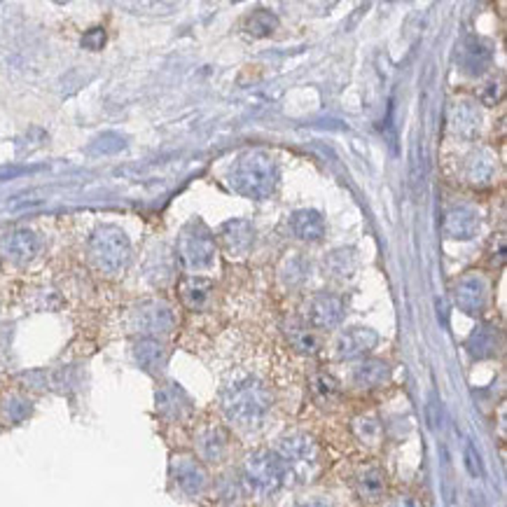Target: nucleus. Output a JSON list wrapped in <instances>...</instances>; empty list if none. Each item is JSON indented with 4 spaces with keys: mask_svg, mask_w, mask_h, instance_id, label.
Returning a JSON list of instances; mask_svg holds the SVG:
<instances>
[{
    "mask_svg": "<svg viewBox=\"0 0 507 507\" xmlns=\"http://www.w3.org/2000/svg\"><path fill=\"white\" fill-rule=\"evenodd\" d=\"M353 428H356L358 438L367 442V445H374V442H379V438H382V426H379V421H376L374 416H360Z\"/></svg>",
    "mask_w": 507,
    "mask_h": 507,
    "instance_id": "nucleus-25",
    "label": "nucleus"
},
{
    "mask_svg": "<svg viewBox=\"0 0 507 507\" xmlns=\"http://www.w3.org/2000/svg\"><path fill=\"white\" fill-rule=\"evenodd\" d=\"M220 241L229 255L244 257L251 253L253 244H255V229L245 220H229L220 227Z\"/></svg>",
    "mask_w": 507,
    "mask_h": 507,
    "instance_id": "nucleus-7",
    "label": "nucleus"
},
{
    "mask_svg": "<svg viewBox=\"0 0 507 507\" xmlns=\"http://www.w3.org/2000/svg\"><path fill=\"white\" fill-rule=\"evenodd\" d=\"M316 389H318L320 395H326V398H330V395L337 393V382H334L332 376L323 374V376H318V382H316Z\"/></svg>",
    "mask_w": 507,
    "mask_h": 507,
    "instance_id": "nucleus-28",
    "label": "nucleus"
},
{
    "mask_svg": "<svg viewBox=\"0 0 507 507\" xmlns=\"http://www.w3.org/2000/svg\"><path fill=\"white\" fill-rule=\"evenodd\" d=\"M376 334L372 330H365V327H353V330L344 332L342 337L337 339V358L342 360H351V358H360L365 353H370L376 346Z\"/></svg>",
    "mask_w": 507,
    "mask_h": 507,
    "instance_id": "nucleus-10",
    "label": "nucleus"
},
{
    "mask_svg": "<svg viewBox=\"0 0 507 507\" xmlns=\"http://www.w3.org/2000/svg\"><path fill=\"white\" fill-rule=\"evenodd\" d=\"M197 445H199V454L206 461H220L222 454L227 449V435L220 426H208L199 432L197 438Z\"/></svg>",
    "mask_w": 507,
    "mask_h": 507,
    "instance_id": "nucleus-16",
    "label": "nucleus"
},
{
    "mask_svg": "<svg viewBox=\"0 0 507 507\" xmlns=\"http://www.w3.org/2000/svg\"><path fill=\"white\" fill-rule=\"evenodd\" d=\"M176 482L185 494L197 495L206 487V475L192 458H181L176 463Z\"/></svg>",
    "mask_w": 507,
    "mask_h": 507,
    "instance_id": "nucleus-15",
    "label": "nucleus"
},
{
    "mask_svg": "<svg viewBox=\"0 0 507 507\" xmlns=\"http://www.w3.org/2000/svg\"><path fill=\"white\" fill-rule=\"evenodd\" d=\"M245 31L255 36V38H264V36H271L276 31V17L267 10H257L253 12L248 20H245Z\"/></svg>",
    "mask_w": 507,
    "mask_h": 507,
    "instance_id": "nucleus-22",
    "label": "nucleus"
},
{
    "mask_svg": "<svg viewBox=\"0 0 507 507\" xmlns=\"http://www.w3.org/2000/svg\"><path fill=\"white\" fill-rule=\"evenodd\" d=\"M358 487H360V494L365 498H379L383 494V487H386V477L379 468H367L358 479Z\"/></svg>",
    "mask_w": 507,
    "mask_h": 507,
    "instance_id": "nucleus-21",
    "label": "nucleus"
},
{
    "mask_svg": "<svg viewBox=\"0 0 507 507\" xmlns=\"http://www.w3.org/2000/svg\"><path fill=\"white\" fill-rule=\"evenodd\" d=\"M465 465H468V472L472 477L482 475V463H479V456H477V451L472 445L465 447Z\"/></svg>",
    "mask_w": 507,
    "mask_h": 507,
    "instance_id": "nucleus-27",
    "label": "nucleus"
},
{
    "mask_svg": "<svg viewBox=\"0 0 507 507\" xmlns=\"http://www.w3.org/2000/svg\"><path fill=\"white\" fill-rule=\"evenodd\" d=\"M297 507H330V505H326V503H302V505Z\"/></svg>",
    "mask_w": 507,
    "mask_h": 507,
    "instance_id": "nucleus-30",
    "label": "nucleus"
},
{
    "mask_svg": "<svg viewBox=\"0 0 507 507\" xmlns=\"http://www.w3.org/2000/svg\"><path fill=\"white\" fill-rule=\"evenodd\" d=\"M232 185L251 199H267L276 185L274 159L262 150L245 152L234 169Z\"/></svg>",
    "mask_w": 507,
    "mask_h": 507,
    "instance_id": "nucleus-2",
    "label": "nucleus"
},
{
    "mask_svg": "<svg viewBox=\"0 0 507 507\" xmlns=\"http://www.w3.org/2000/svg\"><path fill=\"white\" fill-rule=\"evenodd\" d=\"M288 339L290 344L300 353H309V356H311V353H316V349H318V339L313 337L309 330H304V327H293V330L288 332Z\"/></svg>",
    "mask_w": 507,
    "mask_h": 507,
    "instance_id": "nucleus-24",
    "label": "nucleus"
},
{
    "mask_svg": "<svg viewBox=\"0 0 507 507\" xmlns=\"http://www.w3.org/2000/svg\"><path fill=\"white\" fill-rule=\"evenodd\" d=\"M468 349L472 351V356L487 358L494 353L495 349V334L491 330H479L475 332L468 342Z\"/></svg>",
    "mask_w": 507,
    "mask_h": 507,
    "instance_id": "nucleus-23",
    "label": "nucleus"
},
{
    "mask_svg": "<svg viewBox=\"0 0 507 507\" xmlns=\"http://www.w3.org/2000/svg\"><path fill=\"white\" fill-rule=\"evenodd\" d=\"M276 454L283 458L288 472L307 470L309 465L316 463V445L307 435H288V438H283Z\"/></svg>",
    "mask_w": 507,
    "mask_h": 507,
    "instance_id": "nucleus-6",
    "label": "nucleus"
},
{
    "mask_svg": "<svg viewBox=\"0 0 507 507\" xmlns=\"http://www.w3.org/2000/svg\"><path fill=\"white\" fill-rule=\"evenodd\" d=\"M290 227L302 241H320L326 237V220L316 211H297L290 220Z\"/></svg>",
    "mask_w": 507,
    "mask_h": 507,
    "instance_id": "nucleus-13",
    "label": "nucleus"
},
{
    "mask_svg": "<svg viewBox=\"0 0 507 507\" xmlns=\"http://www.w3.org/2000/svg\"><path fill=\"white\" fill-rule=\"evenodd\" d=\"M484 302H487V286L479 276L468 274L456 283V304L465 313L482 311Z\"/></svg>",
    "mask_w": 507,
    "mask_h": 507,
    "instance_id": "nucleus-11",
    "label": "nucleus"
},
{
    "mask_svg": "<svg viewBox=\"0 0 507 507\" xmlns=\"http://www.w3.org/2000/svg\"><path fill=\"white\" fill-rule=\"evenodd\" d=\"M390 507H421V503L416 498H412V495H402Z\"/></svg>",
    "mask_w": 507,
    "mask_h": 507,
    "instance_id": "nucleus-29",
    "label": "nucleus"
},
{
    "mask_svg": "<svg viewBox=\"0 0 507 507\" xmlns=\"http://www.w3.org/2000/svg\"><path fill=\"white\" fill-rule=\"evenodd\" d=\"M222 412L234 426L244 431H255L262 426L271 409V393L255 374L237 372L225 382V389L220 395Z\"/></svg>",
    "mask_w": 507,
    "mask_h": 507,
    "instance_id": "nucleus-1",
    "label": "nucleus"
},
{
    "mask_svg": "<svg viewBox=\"0 0 507 507\" xmlns=\"http://www.w3.org/2000/svg\"><path fill=\"white\" fill-rule=\"evenodd\" d=\"M89 255L92 262L106 274H117L119 270H125V264L129 262V241L119 229L115 227H103L92 238L89 245Z\"/></svg>",
    "mask_w": 507,
    "mask_h": 507,
    "instance_id": "nucleus-4",
    "label": "nucleus"
},
{
    "mask_svg": "<svg viewBox=\"0 0 507 507\" xmlns=\"http://www.w3.org/2000/svg\"><path fill=\"white\" fill-rule=\"evenodd\" d=\"M454 129L461 133H475L479 129V117L475 113H470L468 106L456 108V113H454Z\"/></svg>",
    "mask_w": 507,
    "mask_h": 507,
    "instance_id": "nucleus-26",
    "label": "nucleus"
},
{
    "mask_svg": "<svg viewBox=\"0 0 507 507\" xmlns=\"http://www.w3.org/2000/svg\"><path fill=\"white\" fill-rule=\"evenodd\" d=\"M38 238L28 229H17V232H12L5 238V253L12 260H31L38 253Z\"/></svg>",
    "mask_w": 507,
    "mask_h": 507,
    "instance_id": "nucleus-17",
    "label": "nucleus"
},
{
    "mask_svg": "<svg viewBox=\"0 0 507 507\" xmlns=\"http://www.w3.org/2000/svg\"><path fill=\"white\" fill-rule=\"evenodd\" d=\"M495 173V159L488 150H479L470 157L468 164H465V178H468L470 185H477V188H484L491 182Z\"/></svg>",
    "mask_w": 507,
    "mask_h": 507,
    "instance_id": "nucleus-14",
    "label": "nucleus"
},
{
    "mask_svg": "<svg viewBox=\"0 0 507 507\" xmlns=\"http://www.w3.org/2000/svg\"><path fill=\"white\" fill-rule=\"evenodd\" d=\"M245 479L257 494H276L290 477L283 458L276 451H255L245 458Z\"/></svg>",
    "mask_w": 507,
    "mask_h": 507,
    "instance_id": "nucleus-3",
    "label": "nucleus"
},
{
    "mask_svg": "<svg viewBox=\"0 0 507 507\" xmlns=\"http://www.w3.org/2000/svg\"><path fill=\"white\" fill-rule=\"evenodd\" d=\"M389 365L382 363V360H365L356 367L353 372V379L360 389H374V386H382L383 382H389Z\"/></svg>",
    "mask_w": 507,
    "mask_h": 507,
    "instance_id": "nucleus-18",
    "label": "nucleus"
},
{
    "mask_svg": "<svg viewBox=\"0 0 507 507\" xmlns=\"http://www.w3.org/2000/svg\"><path fill=\"white\" fill-rule=\"evenodd\" d=\"M488 59H491V54H488L487 47H482L479 40H465V44L461 47V63L468 73H482Z\"/></svg>",
    "mask_w": 507,
    "mask_h": 507,
    "instance_id": "nucleus-20",
    "label": "nucleus"
},
{
    "mask_svg": "<svg viewBox=\"0 0 507 507\" xmlns=\"http://www.w3.org/2000/svg\"><path fill=\"white\" fill-rule=\"evenodd\" d=\"M138 326L148 332H164L173 326V313L171 309H166L164 304H152V307H145L138 316Z\"/></svg>",
    "mask_w": 507,
    "mask_h": 507,
    "instance_id": "nucleus-19",
    "label": "nucleus"
},
{
    "mask_svg": "<svg viewBox=\"0 0 507 507\" xmlns=\"http://www.w3.org/2000/svg\"><path fill=\"white\" fill-rule=\"evenodd\" d=\"M344 318V300L337 294H316L309 304V320L316 327H334Z\"/></svg>",
    "mask_w": 507,
    "mask_h": 507,
    "instance_id": "nucleus-9",
    "label": "nucleus"
},
{
    "mask_svg": "<svg viewBox=\"0 0 507 507\" xmlns=\"http://www.w3.org/2000/svg\"><path fill=\"white\" fill-rule=\"evenodd\" d=\"M181 300L195 311L206 309L213 300V283L204 276H189L181 283Z\"/></svg>",
    "mask_w": 507,
    "mask_h": 507,
    "instance_id": "nucleus-12",
    "label": "nucleus"
},
{
    "mask_svg": "<svg viewBox=\"0 0 507 507\" xmlns=\"http://www.w3.org/2000/svg\"><path fill=\"white\" fill-rule=\"evenodd\" d=\"M479 232V215L470 206H454L445 215V234L454 241H468Z\"/></svg>",
    "mask_w": 507,
    "mask_h": 507,
    "instance_id": "nucleus-8",
    "label": "nucleus"
},
{
    "mask_svg": "<svg viewBox=\"0 0 507 507\" xmlns=\"http://www.w3.org/2000/svg\"><path fill=\"white\" fill-rule=\"evenodd\" d=\"M182 260L192 270H206L215 262V237L201 222L185 227L181 237Z\"/></svg>",
    "mask_w": 507,
    "mask_h": 507,
    "instance_id": "nucleus-5",
    "label": "nucleus"
}]
</instances>
